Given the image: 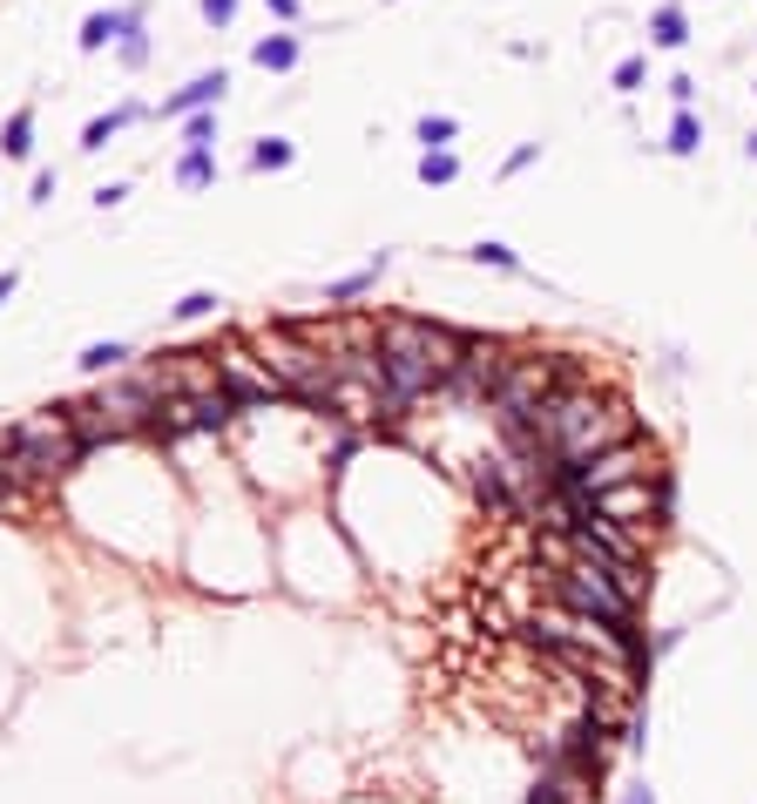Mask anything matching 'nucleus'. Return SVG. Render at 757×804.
<instances>
[{
	"mask_svg": "<svg viewBox=\"0 0 757 804\" xmlns=\"http://www.w3.org/2000/svg\"><path fill=\"white\" fill-rule=\"evenodd\" d=\"M643 74H650V68H643V55L616 61V89H622V95H635V89H643Z\"/></svg>",
	"mask_w": 757,
	"mask_h": 804,
	"instance_id": "c85d7f7f",
	"label": "nucleus"
},
{
	"mask_svg": "<svg viewBox=\"0 0 757 804\" xmlns=\"http://www.w3.org/2000/svg\"><path fill=\"white\" fill-rule=\"evenodd\" d=\"M622 804H656V791H650V784H635V791H629Z\"/></svg>",
	"mask_w": 757,
	"mask_h": 804,
	"instance_id": "4c0bfd02",
	"label": "nucleus"
},
{
	"mask_svg": "<svg viewBox=\"0 0 757 804\" xmlns=\"http://www.w3.org/2000/svg\"><path fill=\"white\" fill-rule=\"evenodd\" d=\"M14 487H21V467H14V453H8V447H0V501H8Z\"/></svg>",
	"mask_w": 757,
	"mask_h": 804,
	"instance_id": "7c9ffc66",
	"label": "nucleus"
},
{
	"mask_svg": "<svg viewBox=\"0 0 757 804\" xmlns=\"http://www.w3.org/2000/svg\"><path fill=\"white\" fill-rule=\"evenodd\" d=\"M643 473H656V453L643 447V439H622V447H609V453H595V460L569 467V473H562V494L595 501L603 487H622V480H643Z\"/></svg>",
	"mask_w": 757,
	"mask_h": 804,
	"instance_id": "0eeeda50",
	"label": "nucleus"
},
{
	"mask_svg": "<svg viewBox=\"0 0 757 804\" xmlns=\"http://www.w3.org/2000/svg\"><path fill=\"white\" fill-rule=\"evenodd\" d=\"M386 264H392V257L379 251V257H372L366 271H352V277H339V285H325V305H352V298H366V291L379 285V271H386Z\"/></svg>",
	"mask_w": 757,
	"mask_h": 804,
	"instance_id": "a211bd4d",
	"label": "nucleus"
},
{
	"mask_svg": "<svg viewBox=\"0 0 757 804\" xmlns=\"http://www.w3.org/2000/svg\"><path fill=\"white\" fill-rule=\"evenodd\" d=\"M149 115H156V108H149V102H136V95H129V102H115L108 115H95V123L82 129V156H95V149H108L115 136H123V129H136V123H149Z\"/></svg>",
	"mask_w": 757,
	"mask_h": 804,
	"instance_id": "ddd939ff",
	"label": "nucleus"
},
{
	"mask_svg": "<svg viewBox=\"0 0 757 804\" xmlns=\"http://www.w3.org/2000/svg\"><path fill=\"white\" fill-rule=\"evenodd\" d=\"M663 149H669V156H697V149H703V115H697V108H676Z\"/></svg>",
	"mask_w": 757,
	"mask_h": 804,
	"instance_id": "4be33fe9",
	"label": "nucleus"
},
{
	"mask_svg": "<svg viewBox=\"0 0 757 804\" xmlns=\"http://www.w3.org/2000/svg\"><path fill=\"white\" fill-rule=\"evenodd\" d=\"M14 291H21V271H0V305H8Z\"/></svg>",
	"mask_w": 757,
	"mask_h": 804,
	"instance_id": "c9c22d12",
	"label": "nucleus"
},
{
	"mask_svg": "<svg viewBox=\"0 0 757 804\" xmlns=\"http://www.w3.org/2000/svg\"><path fill=\"white\" fill-rule=\"evenodd\" d=\"M467 257H473V264H488V271H521V257H514L507 244H494V237H481V244H473Z\"/></svg>",
	"mask_w": 757,
	"mask_h": 804,
	"instance_id": "bb28decb",
	"label": "nucleus"
},
{
	"mask_svg": "<svg viewBox=\"0 0 757 804\" xmlns=\"http://www.w3.org/2000/svg\"><path fill=\"white\" fill-rule=\"evenodd\" d=\"M217 176H223L217 170V149H183L176 163H170V183L176 189H217Z\"/></svg>",
	"mask_w": 757,
	"mask_h": 804,
	"instance_id": "2eb2a0df",
	"label": "nucleus"
},
{
	"mask_svg": "<svg viewBox=\"0 0 757 804\" xmlns=\"http://www.w3.org/2000/svg\"><path fill=\"white\" fill-rule=\"evenodd\" d=\"M744 149H750V163H757V129H750V136H744Z\"/></svg>",
	"mask_w": 757,
	"mask_h": 804,
	"instance_id": "58836bf2",
	"label": "nucleus"
},
{
	"mask_svg": "<svg viewBox=\"0 0 757 804\" xmlns=\"http://www.w3.org/2000/svg\"><path fill=\"white\" fill-rule=\"evenodd\" d=\"M501 372H507V352H501L494 338H481V332H467V338H460V366H454L447 392H454V399H494Z\"/></svg>",
	"mask_w": 757,
	"mask_h": 804,
	"instance_id": "9d476101",
	"label": "nucleus"
},
{
	"mask_svg": "<svg viewBox=\"0 0 757 804\" xmlns=\"http://www.w3.org/2000/svg\"><path fill=\"white\" fill-rule=\"evenodd\" d=\"M223 95H230V68H204V74H190V82L176 89V95H163V123H183V115H196V108H223Z\"/></svg>",
	"mask_w": 757,
	"mask_h": 804,
	"instance_id": "f8f14e48",
	"label": "nucleus"
},
{
	"mask_svg": "<svg viewBox=\"0 0 757 804\" xmlns=\"http://www.w3.org/2000/svg\"><path fill=\"white\" fill-rule=\"evenodd\" d=\"M460 338H467V332L433 325V318H386L372 352H379L386 386L413 406V399H426V392H447V379H454V366H460Z\"/></svg>",
	"mask_w": 757,
	"mask_h": 804,
	"instance_id": "f03ea898",
	"label": "nucleus"
},
{
	"mask_svg": "<svg viewBox=\"0 0 757 804\" xmlns=\"http://www.w3.org/2000/svg\"><path fill=\"white\" fill-rule=\"evenodd\" d=\"M123 196H129V183H102V189H95V204H102V210H115Z\"/></svg>",
	"mask_w": 757,
	"mask_h": 804,
	"instance_id": "f704fd0d",
	"label": "nucleus"
},
{
	"mask_svg": "<svg viewBox=\"0 0 757 804\" xmlns=\"http://www.w3.org/2000/svg\"><path fill=\"white\" fill-rule=\"evenodd\" d=\"M136 21H149V0H123V8H95V14L82 21V34H74V48H82V55H102V48H115V42H123V34H129Z\"/></svg>",
	"mask_w": 757,
	"mask_h": 804,
	"instance_id": "9b49d317",
	"label": "nucleus"
},
{
	"mask_svg": "<svg viewBox=\"0 0 757 804\" xmlns=\"http://www.w3.org/2000/svg\"><path fill=\"white\" fill-rule=\"evenodd\" d=\"M554 601L562 609H582V616H603V622H616V629H629L635 622V595L603 568V561H569L562 575H554Z\"/></svg>",
	"mask_w": 757,
	"mask_h": 804,
	"instance_id": "423d86ee",
	"label": "nucleus"
},
{
	"mask_svg": "<svg viewBox=\"0 0 757 804\" xmlns=\"http://www.w3.org/2000/svg\"><path fill=\"white\" fill-rule=\"evenodd\" d=\"M123 358H129V338H95L82 358H74V366H82L89 379H102V372H115V366H123Z\"/></svg>",
	"mask_w": 757,
	"mask_h": 804,
	"instance_id": "aec40b11",
	"label": "nucleus"
},
{
	"mask_svg": "<svg viewBox=\"0 0 757 804\" xmlns=\"http://www.w3.org/2000/svg\"><path fill=\"white\" fill-rule=\"evenodd\" d=\"M115 61H123L129 74H142V68L156 61V34H149V21H136V27L123 34V42H115Z\"/></svg>",
	"mask_w": 757,
	"mask_h": 804,
	"instance_id": "6ab92c4d",
	"label": "nucleus"
},
{
	"mask_svg": "<svg viewBox=\"0 0 757 804\" xmlns=\"http://www.w3.org/2000/svg\"><path fill=\"white\" fill-rule=\"evenodd\" d=\"M507 433H514V426H507ZM521 433H535V447L554 453L562 467H582V460H595V453L622 447V439H635V420H629L622 399H603V392H588V386H569V392H554Z\"/></svg>",
	"mask_w": 757,
	"mask_h": 804,
	"instance_id": "f257e3e1",
	"label": "nucleus"
},
{
	"mask_svg": "<svg viewBox=\"0 0 757 804\" xmlns=\"http://www.w3.org/2000/svg\"><path fill=\"white\" fill-rule=\"evenodd\" d=\"M528 642H548V650H582V656H603V663H616V669L643 663V642H635L629 629H616V622H603V616H582V609H562V601L528 622Z\"/></svg>",
	"mask_w": 757,
	"mask_h": 804,
	"instance_id": "39448f33",
	"label": "nucleus"
},
{
	"mask_svg": "<svg viewBox=\"0 0 757 804\" xmlns=\"http://www.w3.org/2000/svg\"><path fill=\"white\" fill-rule=\"evenodd\" d=\"M0 447L14 453L21 480H55V473H68L74 460H89V447H82V433H74L68 406H48V413L8 426V433H0Z\"/></svg>",
	"mask_w": 757,
	"mask_h": 804,
	"instance_id": "7ed1b4c3",
	"label": "nucleus"
},
{
	"mask_svg": "<svg viewBox=\"0 0 757 804\" xmlns=\"http://www.w3.org/2000/svg\"><path fill=\"white\" fill-rule=\"evenodd\" d=\"M183 149H217V108H196V115H183Z\"/></svg>",
	"mask_w": 757,
	"mask_h": 804,
	"instance_id": "b1692460",
	"label": "nucleus"
},
{
	"mask_svg": "<svg viewBox=\"0 0 757 804\" xmlns=\"http://www.w3.org/2000/svg\"><path fill=\"white\" fill-rule=\"evenodd\" d=\"M217 379H223V392L237 399V406H277L285 399V379H277L264 358H251L244 345H230V352H217Z\"/></svg>",
	"mask_w": 757,
	"mask_h": 804,
	"instance_id": "1a4fd4ad",
	"label": "nucleus"
},
{
	"mask_svg": "<svg viewBox=\"0 0 757 804\" xmlns=\"http://www.w3.org/2000/svg\"><path fill=\"white\" fill-rule=\"evenodd\" d=\"M298 163V142H285V136H257L251 142V170L264 176V170H291Z\"/></svg>",
	"mask_w": 757,
	"mask_h": 804,
	"instance_id": "412c9836",
	"label": "nucleus"
},
{
	"mask_svg": "<svg viewBox=\"0 0 757 804\" xmlns=\"http://www.w3.org/2000/svg\"><path fill=\"white\" fill-rule=\"evenodd\" d=\"M569 386H575V372H569L562 352H507V372L494 386V413H501V426H528Z\"/></svg>",
	"mask_w": 757,
	"mask_h": 804,
	"instance_id": "20e7f679",
	"label": "nucleus"
},
{
	"mask_svg": "<svg viewBox=\"0 0 757 804\" xmlns=\"http://www.w3.org/2000/svg\"><path fill=\"white\" fill-rule=\"evenodd\" d=\"M170 318H176V325H204V318H217V291H190V298H176Z\"/></svg>",
	"mask_w": 757,
	"mask_h": 804,
	"instance_id": "393cba45",
	"label": "nucleus"
},
{
	"mask_svg": "<svg viewBox=\"0 0 757 804\" xmlns=\"http://www.w3.org/2000/svg\"><path fill=\"white\" fill-rule=\"evenodd\" d=\"M34 123H42L34 108H14L8 123H0V156H14V163H27V156H34Z\"/></svg>",
	"mask_w": 757,
	"mask_h": 804,
	"instance_id": "f3484780",
	"label": "nucleus"
},
{
	"mask_svg": "<svg viewBox=\"0 0 757 804\" xmlns=\"http://www.w3.org/2000/svg\"><path fill=\"white\" fill-rule=\"evenodd\" d=\"M528 804H569V797L554 791V784H535V797H528Z\"/></svg>",
	"mask_w": 757,
	"mask_h": 804,
	"instance_id": "e433bc0d",
	"label": "nucleus"
},
{
	"mask_svg": "<svg viewBox=\"0 0 757 804\" xmlns=\"http://www.w3.org/2000/svg\"><path fill=\"white\" fill-rule=\"evenodd\" d=\"M251 61H257L264 74H291V68L305 61V34H291V27L257 34V42H251Z\"/></svg>",
	"mask_w": 757,
	"mask_h": 804,
	"instance_id": "4468645a",
	"label": "nucleus"
},
{
	"mask_svg": "<svg viewBox=\"0 0 757 804\" xmlns=\"http://www.w3.org/2000/svg\"><path fill=\"white\" fill-rule=\"evenodd\" d=\"M454 176H460V156H454V149H426V156H420V183H426V189H447Z\"/></svg>",
	"mask_w": 757,
	"mask_h": 804,
	"instance_id": "5701e85b",
	"label": "nucleus"
},
{
	"mask_svg": "<svg viewBox=\"0 0 757 804\" xmlns=\"http://www.w3.org/2000/svg\"><path fill=\"white\" fill-rule=\"evenodd\" d=\"M426 149H447L454 136H460V123H454V115H420V129H413Z\"/></svg>",
	"mask_w": 757,
	"mask_h": 804,
	"instance_id": "a878e982",
	"label": "nucleus"
},
{
	"mask_svg": "<svg viewBox=\"0 0 757 804\" xmlns=\"http://www.w3.org/2000/svg\"><path fill=\"white\" fill-rule=\"evenodd\" d=\"M55 183H61L55 170H34V196H27V204H55Z\"/></svg>",
	"mask_w": 757,
	"mask_h": 804,
	"instance_id": "2f4dec72",
	"label": "nucleus"
},
{
	"mask_svg": "<svg viewBox=\"0 0 757 804\" xmlns=\"http://www.w3.org/2000/svg\"><path fill=\"white\" fill-rule=\"evenodd\" d=\"M669 95H676V108H697V82H690V74H676Z\"/></svg>",
	"mask_w": 757,
	"mask_h": 804,
	"instance_id": "72a5a7b5",
	"label": "nucleus"
},
{
	"mask_svg": "<svg viewBox=\"0 0 757 804\" xmlns=\"http://www.w3.org/2000/svg\"><path fill=\"white\" fill-rule=\"evenodd\" d=\"M264 14H271V21H285V27H291V21H305L298 0H264Z\"/></svg>",
	"mask_w": 757,
	"mask_h": 804,
	"instance_id": "473e14b6",
	"label": "nucleus"
},
{
	"mask_svg": "<svg viewBox=\"0 0 757 804\" xmlns=\"http://www.w3.org/2000/svg\"><path fill=\"white\" fill-rule=\"evenodd\" d=\"M237 8H244V0H196L204 27H230V21H237Z\"/></svg>",
	"mask_w": 757,
	"mask_h": 804,
	"instance_id": "cd10ccee",
	"label": "nucleus"
},
{
	"mask_svg": "<svg viewBox=\"0 0 757 804\" xmlns=\"http://www.w3.org/2000/svg\"><path fill=\"white\" fill-rule=\"evenodd\" d=\"M535 156H541V142H521V149H514V156H507V163H501V176H521V170L535 163Z\"/></svg>",
	"mask_w": 757,
	"mask_h": 804,
	"instance_id": "c756f323",
	"label": "nucleus"
},
{
	"mask_svg": "<svg viewBox=\"0 0 757 804\" xmlns=\"http://www.w3.org/2000/svg\"><path fill=\"white\" fill-rule=\"evenodd\" d=\"M588 507L603 514V520H616V528L650 535L656 520H663V507H669V480H656V473H643V480H622V487H603Z\"/></svg>",
	"mask_w": 757,
	"mask_h": 804,
	"instance_id": "6e6552de",
	"label": "nucleus"
},
{
	"mask_svg": "<svg viewBox=\"0 0 757 804\" xmlns=\"http://www.w3.org/2000/svg\"><path fill=\"white\" fill-rule=\"evenodd\" d=\"M650 42L656 48H684L690 42V8H684V0H663V8L650 14Z\"/></svg>",
	"mask_w": 757,
	"mask_h": 804,
	"instance_id": "dca6fc26",
	"label": "nucleus"
}]
</instances>
